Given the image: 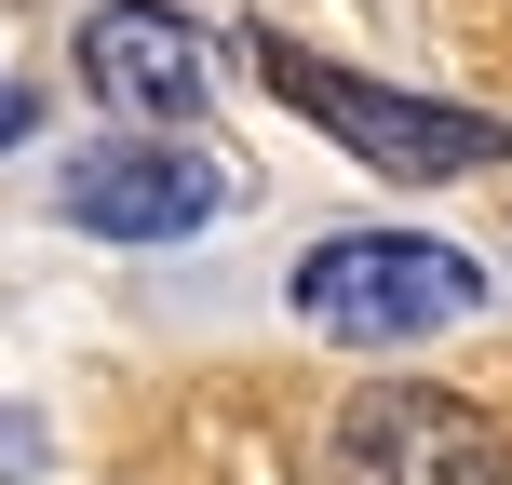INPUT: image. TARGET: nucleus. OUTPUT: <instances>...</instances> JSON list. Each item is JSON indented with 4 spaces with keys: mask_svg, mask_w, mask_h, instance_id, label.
<instances>
[{
    "mask_svg": "<svg viewBox=\"0 0 512 485\" xmlns=\"http://www.w3.org/2000/svg\"><path fill=\"white\" fill-rule=\"evenodd\" d=\"M486 310V270L432 230H337L297 256V324L310 337H351V351H405V337Z\"/></svg>",
    "mask_w": 512,
    "mask_h": 485,
    "instance_id": "obj_1",
    "label": "nucleus"
},
{
    "mask_svg": "<svg viewBox=\"0 0 512 485\" xmlns=\"http://www.w3.org/2000/svg\"><path fill=\"white\" fill-rule=\"evenodd\" d=\"M256 68H270L283 108H310V122H324L337 149H364L378 176H486V162L512 149L486 108H432V95H391V81H351L310 41H256Z\"/></svg>",
    "mask_w": 512,
    "mask_h": 485,
    "instance_id": "obj_2",
    "label": "nucleus"
},
{
    "mask_svg": "<svg viewBox=\"0 0 512 485\" xmlns=\"http://www.w3.org/2000/svg\"><path fill=\"white\" fill-rule=\"evenodd\" d=\"M499 432L459 405V391H418V378H378L324 418V485H499Z\"/></svg>",
    "mask_w": 512,
    "mask_h": 485,
    "instance_id": "obj_3",
    "label": "nucleus"
},
{
    "mask_svg": "<svg viewBox=\"0 0 512 485\" xmlns=\"http://www.w3.org/2000/svg\"><path fill=\"white\" fill-rule=\"evenodd\" d=\"M203 216H230V176L203 149H95V162H68V230H95V243H176Z\"/></svg>",
    "mask_w": 512,
    "mask_h": 485,
    "instance_id": "obj_4",
    "label": "nucleus"
},
{
    "mask_svg": "<svg viewBox=\"0 0 512 485\" xmlns=\"http://www.w3.org/2000/svg\"><path fill=\"white\" fill-rule=\"evenodd\" d=\"M81 81H95L122 122H189L203 81H216V54H203V27H189L176 0H108V14L81 27Z\"/></svg>",
    "mask_w": 512,
    "mask_h": 485,
    "instance_id": "obj_5",
    "label": "nucleus"
},
{
    "mask_svg": "<svg viewBox=\"0 0 512 485\" xmlns=\"http://www.w3.org/2000/svg\"><path fill=\"white\" fill-rule=\"evenodd\" d=\"M27 122H41V95H27L14 68H0V149H27Z\"/></svg>",
    "mask_w": 512,
    "mask_h": 485,
    "instance_id": "obj_6",
    "label": "nucleus"
}]
</instances>
